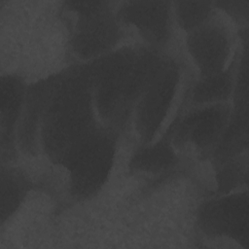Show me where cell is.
I'll return each instance as SVG.
<instances>
[{
	"label": "cell",
	"mask_w": 249,
	"mask_h": 249,
	"mask_svg": "<svg viewBox=\"0 0 249 249\" xmlns=\"http://www.w3.org/2000/svg\"><path fill=\"white\" fill-rule=\"evenodd\" d=\"M73 86L53 101L46 123V141L57 149L68 146L70 150L89 135L85 134L89 132V92L81 86Z\"/></svg>",
	"instance_id": "1"
},
{
	"label": "cell",
	"mask_w": 249,
	"mask_h": 249,
	"mask_svg": "<svg viewBox=\"0 0 249 249\" xmlns=\"http://www.w3.org/2000/svg\"><path fill=\"white\" fill-rule=\"evenodd\" d=\"M112 157L111 140L103 135H89L69 151L68 166L77 196L91 195L102 185Z\"/></svg>",
	"instance_id": "2"
},
{
	"label": "cell",
	"mask_w": 249,
	"mask_h": 249,
	"mask_svg": "<svg viewBox=\"0 0 249 249\" xmlns=\"http://www.w3.org/2000/svg\"><path fill=\"white\" fill-rule=\"evenodd\" d=\"M247 195L236 194L210 202L202 212V225L217 234L247 242Z\"/></svg>",
	"instance_id": "3"
},
{
	"label": "cell",
	"mask_w": 249,
	"mask_h": 249,
	"mask_svg": "<svg viewBox=\"0 0 249 249\" xmlns=\"http://www.w3.org/2000/svg\"><path fill=\"white\" fill-rule=\"evenodd\" d=\"M175 83L176 75L173 70L167 69L159 73L140 102L138 125L146 138L154 135L162 118H164L173 95Z\"/></svg>",
	"instance_id": "4"
},
{
	"label": "cell",
	"mask_w": 249,
	"mask_h": 249,
	"mask_svg": "<svg viewBox=\"0 0 249 249\" xmlns=\"http://www.w3.org/2000/svg\"><path fill=\"white\" fill-rule=\"evenodd\" d=\"M189 49L194 60L205 76L220 73L229 53L227 36L214 26L194 30L189 37Z\"/></svg>",
	"instance_id": "5"
},
{
	"label": "cell",
	"mask_w": 249,
	"mask_h": 249,
	"mask_svg": "<svg viewBox=\"0 0 249 249\" xmlns=\"http://www.w3.org/2000/svg\"><path fill=\"white\" fill-rule=\"evenodd\" d=\"M79 8L86 16L75 38L77 53L83 55H93L108 48L116 38L117 27L108 14L100 8Z\"/></svg>",
	"instance_id": "6"
},
{
	"label": "cell",
	"mask_w": 249,
	"mask_h": 249,
	"mask_svg": "<svg viewBox=\"0 0 249 249\" xmlns=\"http://www.w3.org/2000/svg\"><path fill=\"white\" fill-rule=\"evenodd\" d=\"M227 111L222 107H209L191 115L183 124V134L199 148L218 139L227 124Z\"/></svg>",
	"instance_id": "7"
},
{
	"label": "cell",
	"mask_w": 249,
	"mask_h": 249,
	"mask_svg": "<svg viewBox=\"0 0 249 249\" xmlns=\"http://www.w3.org/2000/svg\"><path fill=\"white\" fill-rule=\"evenodd\" d=\"M166 3H131L124 8V18L129 19L152 41H162L167 33L168 9Z\"/></svg>",
	"instance_id": "8"
},
{
	"label": "cell",
	"mask_w": 249,
	"mask_h": 249,
	"mask_svg": "<svg viewBox=\"0 0 249 249\" xmlns=\"http://www.w3.org/2000/svg\"><path fill=\"white\" fill-rule=\"evenodd\" d=\"M231 81L228 73H217L206 76L196 87L195 98L200 102L220 100L230 94Z\"/></svg>",
	"instance_id": "9"
},
{
	"label": "cell",
	"mask_w": 249,
	"mask_h": 249,
	"mask_svg": "<svg viewBox=\"0 0 249 249\" xmlns=\"http://www.w3.org/2000/svg\"><path fill=\"white\" fill-rule=\"evenodd\" d=\"M172 161L173 154L169 147L165 144H158L140 152L134 160V164L141 169L157 171L165 168Z\"/></svg>",
	"instance_id": "10"
},
{
	"label": "cell",
	"mask_w": 249,
	"mask_h": 249,
	"mask_svg": "<svg viewBox=\"0 0 249 249\" xmlns=\"http://www.w3.org/2000/svg\"><path fill=\"white\" fill-rule=\"evenodd\" d=\"M209 13L210 8L207 3L185 2L179 3V7L177 8V17L180 24L186 29L195 28L203 23Z\"/></svg>",
	"instance_id": "11"
},
{
	"label": "cell",
	"mask_w": 249,
	"mask_h": 249,
	"mask_svg": "<svg viewBox=\"0 0 249 249\" xmlns=\"http://www.w3.org/2000/svg\"><path fill=\"white\" fill-rule=\"evenodd\" d=\"M13 178H8L7 182L3 181L2 184V216H9L10 213L16 208L17 203H18L21 198V195L24 193V184L18 180H12Z\"/></svg>",
	"instance_id": "12"
}]
</instances>
